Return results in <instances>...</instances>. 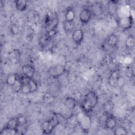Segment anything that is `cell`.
<instances>
[{
  "label": "cell",
  "instance_id": "d6986e66",
  "mask_svg": "<svg viewBox=\"0 0 135 135\" xmlns=\"http://www.w3.org/2000/svg\"><path fill=\"white\" fill-rule=\"evenodd\" d=\"M18 129L11 128L5 126L2 129L1 131V134L2 135H14L18 133Z\"/></svg>",
  "mask_w": 135,
  "mask_h": 135
},
{
  "label": "cell",
  "instance_id": "9c48e42d",
  "mask_svg": "<svg viewBox=\"0 0 135 135\" xmlns=\"http://www.w3.org/2000/svg\"><path fill=\"white\" fill-rule=\"evenodd\" d=\"M117 123L118 121L117 118L112 115H109L105 120L104 127L107 129L113 130L117 127Z\"/></svg>",
  "mask_w": 135,
  "mask_h": 135
},
{
  "label": "cell",
  "instance_id": "5bb4252c",
  "mask_svg": "<svg viewBox=\"0 0 135 135\" xmlns=\"http://www.w3.org/2000/svg\"><path fill=\"white\" fill-rule=\"evenodd\" d=\"M75 17L76 14L74 8L72 7H68L65 13V20L68 22H73Z\"/></svg>",
  "mask_w": 135,
  "mask_h": 135
},
{
  "label": "cell",
  "instance_id": "f1b7e54d",
  "mask_svg": "<svg viewBox=\"0 0 135 135\" xmlns=\"http://www.w3.org/2000/svg\"><path fill=\"white\" fill-rule=\"evenodd\" d=\"M113 107V104L110 101H109L106 103H105V104L103 105L104 110L107 113H109L112 110Z\"/></svg>",
  "mask_w": 135,
  "mask_h": 135
},
{
  "label": "cell",
  "instance_id": "2e32d148",
  "mask_svg": "<svg viewBox=\"0 0 135 135\" xmlns=\"http://www.w3.org/2000/svg\"><path fill=\"white\" fill-rule=\"evenodd\" d=\"M118 37L114 34H110L107 38V43L108 45L111 47H115L118 44Z\"/></svg>",
  "mask_w": 135,
  "mask_h": 135
},
{
  "label": "cell",
  "instance_id": "30bf717a",
  "mask_svg": "<svg viewBox=\"0 0 135 135\" xmlns=\"http://www.w3.org/2000/svg\"><path fill=\"white\" fill-rule=\"evenodd\" d=\"M79 124L82 131L84 132L89 131L92 124V119L89 114H86Z\"/></svg>",
  "mask_w": 135,
  "mask_h": 135
},
{
  "label": "cell",
  "instance_id": "8fae6325",
  "mask_svg": "<svg viewBox=\"0 0 135 135\" xmlns=\"http://www.w3.org/2000/svg\"><path fill=\"white\" fill-rule=\"evenodd\" d=\"M120 78V75L119 71L116 70H113L110 73L108 78L109 84L113 88L117 86L118 80Z\"/></svg>",
  "mask_w": 135,
  "mask_h": 135
},
{
  "label": "cell",
  "instance_id": "4316f807",
  "mask_svg": "<svg viewBox=\"0 0 135 135\" xmlns=\"http://www.w3.org/2000/svg\"><path fill=\"white\" fill-rule=\"evenodd\" d=\"M17 117L18 124V128L24 127L27 124V119L26 117L23 114H20Z\"/></svg>",
  "mask_w": 135,
  "mask_h": 135
},
{
  "label": "cell",
  "instance_id": "ba28073f",
  "mask_svg": "<svg viewBox=\"0 0 135 135\" xmlns=\"http://www.w3.org/2000/svg\"><path fill=\"white\" fill-rule=\"evenodd\" d=\"M84 32L82 29L74 30L72 34V39L74 43L78 45H80L84 40Z\"/></svg>",
  "mask_w": 135,
  "mask_h": 135
},
{
  "label": "cell",
  "instance_id": "7402d4cb",
  "mask_svg": "<svg viewBox=\"0 0 135 135\" xmlns=\"http://www.w3.org/2000/svg\"><path fill=\"white\" fill-rule=\"evenodd\" d=\"M6 126H7L9 128H11L18 129V124L17 117H14V118H11L8 120V121L7 122Z\"/></svg>",
  "mask_w": 135,
  "mask_h": 135
},
{
  "label": "cell",
  "instance_id": "44dd1931",
  "mask_svg": "<svg viewBox=\"0 0 135 135\" xmlns=\"http://www.w3.org/2000/svg\"><path fill=\"white\" fill-rule=\"evenodd\" d=\"M23 83L21 79V78H18L17 81L15 83V84L11 87L12 90L15 93L21 92V90L22 87Z\"/></svg>",
  "mask_w": 135,
  "mask_h": 135
},
{
  "label": "cell",
  "instance_id": "3957f363",
  "mask_svg": "<svg viewBox=\"0 0 135 135\" xmlns=\"http://www.w3.org/2000/svg\"><path fill=\"white\" fill-rule=\"evenodd\" d=\"M59 124V123L54 114V115L50 119L44 121L41 125L42 130L43 134H50L54 129Z\"/></svg>",
  "mask_w": 135,
  "mask_h": 135
},
{
  "label": "cell",
  "instance_id": "7c38bea8",
  "mask_svg": "<svg viewBox=\"0 0 135 135\" xmlns=\"http://www.w3.org/2000/svg\"><path fill=\"white\" fill-rule=\"evenodd\" d=\"M22 71L24 75L30 78H33L35 73V69L33 65L25 64L22 66Z\"/></svg>",
  "mask_w": 135,
  "mask_h": 135
},
{
  "label": "cell",
  "instance_id": "7a4b0ae2",
  "mask_svg": "<svg viewBox=\"0 0 135 135\" xmlns=\"http://www.w3.org/2000/svg\"><path fill=\"white\" fill-rule=\"evenodd\" d=\"M59 24V17L56 12L49 11L45 17V29L46 32L51 30L57 28Z\"/></svg>",
  "mask_w": 135,
  "mask_h": 135
},
{
  "label": "cell",
  "instance_id": "ffe728a7",
  "mask_svg": "<svg viewBox=\"0 0 135 135\" xmlns=\"http://www.w3.org/2000/svg\"><path fill=\"white\" fill-rule=\"evenodd\" d=\"M74 24L73 22H70L64 21L63 22V28L65 33H69L74 30Z\"/></svg>",
  "mask_w": 135,
  "mask_h": 135
},
{
  "label": "cell",
  "instance_id": "d4e9b609",
  "mask_svg": "<svg viewBox=\"0 0 135 135\" xmlns=\"http://www.w3.org/2000/svg\"><path fill=\"white\" fill-rule=\"evenodd\" d=\"M55 99L54 96H53L52 94H51L50 92L46 93L43 98V100L44 103L46 104H50L54 101Z\"/></svg>",
  "mask_w": 135,
  "mask_h": 135
},
{
  "label": "cell",
  "instance_id": "8992f818",
  "mask_svg": "<svg viewBox=\"0 0 135 135\" xmlns=\"http://www.w3.org/2000/svg\"><path fill=\"white\" fill-rule=\"evenodd\" d=\"M92 15L90 9L88 8H84L81 11L79 14V20L82 24H86L91 20Z\"/></svg>",
  "mask_w": 135,
  "mask_h": 135
},
{
  "label": "cell",
  "instance_id": "83f0119b",
  "mask_svg": "<svg viewBox=\"0 0 135 135\" xmlns=\"http://www.w3.org/2000/svg\"><path fill=\"white\" fill-rule=\"evenodd\" d=\"M57 33H58L57 28H54V29L51 30L47 32H46L45 35L49 40H51V38L54 37L57 34Z\"/></svg>",
  "mask_w": 135,
  "mask_h": 135
},
{
  "label": "cell",
  "instance_id": "cb8c5ba5",
  "mask_svg": "<svg viewBox=\"0 0 135 135\" xmlns=\"http://www.w3.org/2000/svg\"><path fill=\"white\" fill-rule=\"evenodd\" d=\"M28 83L30 89L31 93H34L37 91L38 89V84L33 78H30Z\"/></svg>",
  "mask_w": 135,
  "mask_h": 135
},
{
  "label": "cell",
  "instance_id": "277c9868",
  "mask_svg": "<svg viewBox=\"0 0 135 135\" xmlns=\"http://www.w3.org/2000/svg\"><path fill=\"white\" fill-rule=\"evenodd\" d=\"M133 18L131 15L120 17L117 21V24L119 28L123 30H128L132 28Z\"/></svg>",
  "mask_w": 135,
  "mask_h": 135
},
{
  "label": "cell",
  "instance_id": "52a82bcc",
  "mask_svg": "<svg viewBox=\"0 0 135 135\" xmlns=\"http://www.w3.org/2000/svg\"><path fill=\"white\" fill-rule=\"evenodd\" d=\"M21 53L19 50L13 49L10 51L8 54V59L10 63L12 64H17L21 60Z\"/></svg>",
  "mask_w": 135,
  "mask_h": 135
},
{
  "label": "cell",
  "instance_id": "603a6c76",
  "mask_svg": "<svg viewBox=\"0 0 135 135\" xmlns=\"http://www.w3.org/2000/svg\"><path fill=\"white\" fill-rule=\"evenodd\" d=\"M113 131V133L115 135H126L128 134V130L123 126H117Z\"/></svg>",
  "mask_w": 135,
  "mask_h": 135
},
{
  "label": "cell",
  "instance_id": "4fadbf2b",
  "mask_svg": "<svg viewBox=\"0 0 135 135\" xmlns=\"http://www.w3.org/2000/svg\"><path fill=\"white\" fill-rule=\"evenodd\" d=\"M90 10L92 13V15L94 16H99L101 15L103 12V9L102 4L99 2H94L91 6Z\"/></svg>",
  "mask_w": 135,
  "mask_h": 135
},
{
  "label": "cell",
  "instance_id": "484cf974",
  "mask_svg": "<svg viewBox=\"0 0 135 135\" xmlns=\"http://www.w3.org/2000/svg\"><path fill=\"white\" fill-rule=\"evenodd\" d=\"M125 44H126V46L127 48L131 49L133 47L135 44V40H134V36L132 35L129 36L126 40Z\"/></svg>",
  "mask_w": 135,
  "mask_h": 135
},
{
  "label": "cell",
  "instance_id": "9a60e30c",
  "mask_svg": "<svg viewBox=\"0 0 135 135\" xmlns=\"http://www.w3.org/2000/svg\"><path fill=\"white\" fill-rule=\"evenodd\" d=\"M64 105L67 109L71 111L74 110L76 107V100L73 97H68L65 100Z\"/></svg>",
  "mask_w": 135,
  "mask_h": 135
},
{
  "label": "cell",
  "instance_id": "5b68a950",
  "mask_svg": "<svg viewBox=\"0 0 135 135\" xmlns=\"http://www.w3.org/2000/svg\"><path fill=\"white\" fill-rule=\"evenodd\" d=\"M66 72L64 65L57 64L52 66L48 70V73L49 75L54 79H57L63 75Z\"/></svg>",
  "mask_w": 135,
  "mask_h": 135
},
{
  "label": "cell",
  "instance_id": "6da1fadb",
  "mask_svg": "<svg viewBox=\"0 0 135 135\" xmlns=\"http://www.w3.org/2000/svg\"><path fill=\"white\" fill-rule=\"evenodd\" d=\"M99 97L94 91H90L84 96L81 107L86 113H89L96 107L98 103Z\"/></svg>",
  "mask_w": 135,
  "mask_h": 135
},
{
  "label": "cell",
  "instance_id": "f546056e",
  "mask_svg": "<svg viewBox=\"0 0 135 135\" xmlns=\"http://www.w3.org/2000/svg\"><path fill=\"white\" fill-rule=\"evenodd\" d=\"M50 40L45 35L42 36L40 39H39V42H40V45H41V46L42 47H44L46 44V43L47 42V41Z\"/></svg>",
  "mask_w": 135,
  "mask_h": 135
},
{
  "label": "cell",
  "instance_id": "e0dca14e",
  "mask_svg": "<svg viewBox=\"0 0 135 135\" xmlns=\"http://www.w3.org/2000/svg\"><path fill=\"white\" fill-rule=\"evenodd\" d=\"M28 1H24V0H17L15 1V6L16 9L20 12L24 11L26 9L28 4Z\"/></svg>",
  "mask_w": 135,
  "mask_h": 135
},
{
  "label": "cell",
  "instance_id": "ac0fdd59",
  "mask_svg": "<svg viewBox=\"0 0 135 135\" xmlns=\"http://www.w3.org/2000/svg\"><path fill=\"white\" fill-rule=\"evenodd\" d=\"M18 79V76L16 73H11L6 77V84L12 87L15 83L17 81Z\"/></svg>",
  "mask_w": 135,
  "mask_h": 135
},
{
  "label": "cell",
  "instance_id": "4dcf8cb0",
  "mask_svg": "<svg viewBox=\"0 0 135 135\" xmlns=\"http://www.w3.org/2000/svg\"><path fill=\"white\" fill-rule=\"evenodd\" d=\"M11 33L12 35H17L18 33V28L16 25L12 24L10 28Z\"/></svg>",
  "mask_w": 135,
  "mask_h": 135
}]
</instances>
